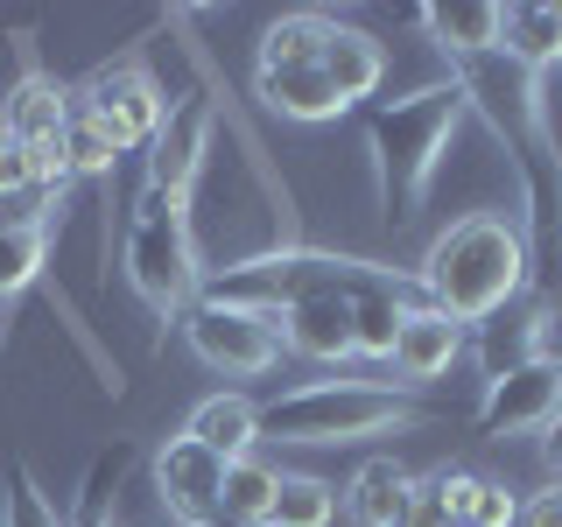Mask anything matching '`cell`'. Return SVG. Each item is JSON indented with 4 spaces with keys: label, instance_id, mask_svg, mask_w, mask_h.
Wrapping results in <instances>:
<instances>
[{
    "label": "cell",
    "instance_id": "obj_1",
    "mask_svg": "<svg viewBox=\"0 0 562 527\" xmlns=\"http://www.w3.org/2000/svg\"><path fill=\"white\" fill-rule=\"evenodd\" d=\"M359 295H401V303H422L415 274L380 268V260H351V254H316V246H268V254H254V260H233V268L204 274L198 303L281 316L295 303H359Z\"/></svg>",
    "mask_w": 562,
    "mask_h": 527
},
{
    "label": "cell",
    "instance_id": "obj_2",
    "mask_svg": "<svg viewBox=\"0 0 562 527\" xmlns=\"http://www.w3.org/2000/svg\"><path fill=\"white\" fill-rule=\"evenodd\" d=\"M527 274H535V260H527L520 225L499 218V211H471V218H457L429 239V254L415 268V289L450 324H485V316H499L527 289Z\"/></svg>",
    "mask_w": 562,
    "mask_h": 527
},
{
    "label": "cell",
    "instance_id": "obj_3",
    "mask_svg": "<svg viewBox=\"0 0 562 527\" xmlns=\"http://www.w3.org/2000/svg\"><path fill=\"white\" fill-rule=\"evenodd\" d=\"M457 120H464V92H457V85H422V92L380 105V113L366 120L373 183H380V204H386V218H394V225L415 218V204L429 198Z\"/></svg>",
    "mask_w": 562,
    "mask_h": 527
},
{
    "label": "cell",
    "instance_id": "obj_4",
    "mask_svg": "<svg viewBox=\"0 0 562 527\" xmlns=\"http://www.w3.org/2000/svg\"><path fill=\"white\" fill-rule=\"evenodd\" d=\"M415 422H422V408L401 401L394 386L310 380L260 408V436H274V444H366V436H394V429H415Z\"/></svg>",
    "mask_w": 562,
    "mask_h": 527
},
{
    "label": "cell",
    "instance_id": "obj_5",
    "mask_svg": "<svg viewBox=\"0 0 562 527\" xmlns=\"http://www.w3.org/2000/svg\"><path fill=\"white\" fill-rule=\"evenodd\" d=\"M190 198H162V190L140 183V198L127 211V239H120V260H127V281L134 295L148 303L155 316H183L204 289V268H198V239H190V218H183Z\"/></svg>",
    "mask_w": 562,
    "mask_h": 527
},
{
    "label": "cell",
    "instance_id": "obj_6",
    "mask_svg": "<svg viewBox=\"0 0 562 527\" xmlns=\"http://www.w3.org/2000/svg\"><path fill=\"white\" fill-rule=\"evenodd\" d=\"M78 113H92L105 134L120 141V155H134V148H148L155 127H162V113H169V92H162V78H155L148 64H134V57H120V64H99L92 78L78 85Z\"/></svg>",
    "mask_w": 562,
    "mask_h": 527
},
{
    "label": "cell",
    "instance_id": "obj_7",
    "mask_svg": "<svg viewBox=\"0 0 562 527\" xmlns=\"http://www.w3.org/2000/svg\"><path fill=\"white\" fill-rule=\"evenodd\" d=\"M176 324H183V345L198 351L211 373H225V380H260V373H274V366H281L274 316L218 310V303H190Z\"/></svg>",
    "mask_w": 562,
    "mask_h": 527
},
{
    "label": "cell",
    "instance_id": "obj_8",
    "mask_svg": "<svg viewBox=\"0 0 562 527\" xmlns=\"http://www.w3.org/2000/svg\"><path fill=\"white\" fill-rule=\"evenodd\" d=\"M562 408V359L541 351V359L514 366V373L485 380V401H479V436L485 444H506V436H527V429H549V415Z\"/></svg>",
    "mask_w": 562,
    "mask_h": 527
},
{
    "label": "cell",
    "instance_id": "obj_9",
    "mask_svg": "<svg viewBox=\"0 0 562 527\" xmlns=\"http://www.w3.org/2000/svg\"><path fill=\"white\" fill-rule=\"evenodd\" d=\"M218 485H225V457H211L190 436H169L155 450V492H162V514L176 527H211L218 520Z\"/></svg>",
    "mask_w": 562,
    "mask_h": 527
},
{
    "label": "cell",
    "instance_id": "obj_10",
    "mask_svg": "<svg viewBox=\"0 0 562 527\" xmlns=\"http://www.w3.org/2000/svg\"><path fill=\"white\" fill-rule=\"evenodd\" d=\"M140 155H148V190L190 198V183H198V169L211 155V105L204 99H169L162 127H155V141Z\"/></svg>",
    "mask_w": 562,
    "mask_h": 527
},
{
    "label": "cell",
    "instance_id": "obj_11",
    "mask_svg": "<svg viewBox=\"0 0 562 527\" xmlns=\"http://www.w3.org/2000/svg\"><path fill=\"white\" fill-rule=\"evenodd\" d=\"M70 99L57 78H49V70H22V78H14V92L0 99V134H14L22 141V148H49V141H64V127H70Z\"/></svg>",
    "mask_w": 562,
    "mask_h": 527
},
{
    "label": "cell",
    "instance_id": "obj_12",
    "mask_svg": "<svg viewBox=\"0 0 562 527\" xmlns=\"http://www.w3.org/2000/svg\"><path fill=\"white\" fill-rule=\"evenodd\" d=\"M457 359H464V324H450L443 310L415 303L408 316H401V330H394V359H386V366L422 386V380H443Z\"/></svg>",
    "mask_w": 562,
    "mask_h": 527
},
{
    "label": "cell",
    "instance_id": "obj_13",
    "mask_svg": "<svg viewBox=\"0 0 562 527\" xmlns=\"http://www.w3.org/2000/svg\"><path fill=\"white\" fill-rule=\"evenodd\" d=\"M274 338H281V351H295V359H310V366L359 359V351H351V303H295V310L274 316Z\"/></svg>",
    "mask_w": 562,
    "mask_h": 527
},
{
    "label": "cell",
    "instance_id": "obj_14",
    "mask_svg": "<svg viewBox=\"0 0 562 527\" xmlns=\"http://www.w3.org/2000/svg\"><path fill=\"white\" fill-rule=\"evenodd\" d=\"M254 92H260V105H268V113H281V120H303V127H324V120H338V113H345L338 85H330L316 64L254 70Z\"/></svg>",
    "mask_w": 562,
    "mask_h": 527
},
{
    "label": "cell",
    "instance_id": "obj_15",
    "mask_svg": "<svg viewBox=\"0 0 562 527\" xmlns=\"http://www.w3.org/2000/svg\"><path fill=\"white\" fill-rule=\"evenodd\" d=\"M422 29L436 35V49L450 57V70L499 57V35H506V8H485V0H457V8H422Z\"/></svg>",
    "mask_w": 562,
    "mask_h": 527
},
{
    "label": "cell",
    "instance_id": "obj_16",
    "mask_svg": "<svg viewBox=\"0 0 562 527\" xmlns=\"http://www.w3.org/2000/svg\"><path fill=\"white\" fill-rule=\"evenodd\" d=\"M316 70L338 85L345 105H351V99H373L380 85H386V43H380V35H366V29H351V22H330Z\"/></svg>",
    "mask_w": 562,
    "mask_h": 527
},
{
    "label": "cell",
    "instance_id": "obj_17",
    "mask_svg": "<svg viewBox=\"0 0 562 527\" xmlns=\"http://www.w3.org/2000/svg\"><path fill=\"white\" fill-rule=\"evenodd\" d=\"M183 436L190 444H204L211 457H254V444H260V401H246V394H204L198 408H190V422H183Z\"/></svg>",
    "mask_w": 562,
    "mask_h": 527
},
{
    "label": "cell",
    "instance_id": "obj_18",
    "mask_svg": "<svg viewBox=\"0 0 562 527\" xmlns=\"http://www.w3.org/2000/svg\"><path fill=\"white\" fill-rule=\"evenodd\" d=\"M541 324H549V303H535V310L506 303L499 316H485L479 324V373L499 380V373H514V366L541 359Z\"/></svg>",
    "mask_w": 562,
    "mask_h": 527
},
{
    "label": "cell",
    "instance_id": "obj_19",
    "mask_svg": "<svg viewBox=\"0 0 562 527\" xmlns=\"http://www.w3.org/2000/svg\"><path fill=\"white\" fill-rule=\"evenodd\" d=\"M408 471L394 464V457H366L359 471H351L345 485V514L359 527H401V514H408Z\"/></svg>",
    "mask_w": 562,
    "mask_h": 527
},
{
    "label": "cell",
    "instance_id": "obj_20",
    "mask_svg": "<svg viewBox=\"0 0 562 527\" xmlns=\"http://www.w3.org/2000/svg\"><path fill=\"white\" fill-rule=\"evenodd\" d=\"M499 57L520 64L527 78H541L549 64H562V8H506Z\"/></svg>",
    "mask_w": 562,
    "mask_h": 527
},
{
    "label": "cell",
    "instance_id": "obj_21",
    "mask_svg": "<svg viewBox=\"0 0 562 527\" xmlns=\"http://www.w3.org/2000/svg\"><path fill=\"white\" fill-rule=\"evenodd\" d=\"M274 464H260V457H233L225 464V485H218V520L225 527H260L268 520V500H274Z\"/></svg>",
    "mask_w": 562,
    "mask_h": 527
},
{
    "label": "cell",
    "instance_id": "obj_22",
    "mask_svg": "<svg viewBox=\"0 0 562 527\" xmlns=\"http://www.w3.org/2000/svg\"><path fill=\"white\" fill-rule=\"evenodd\" d=\"M330 514H338V485L310 479V471H281L260 527H330Z\"/></svg>",
    "mask_w": 562,
    "mask_h": 527
},
{
    "label": "cell",
    "instance_id": "obj_23",
    "mask_svg": "<svg viewBox=\"0 0 562 527\" xmlns=\"http://www.w3.org/2000/svg\"><path fill=\"white\" fill-rule=\"evenodd\" d=\"M43 254H49V225L43 218H8L0 225V310L43 274Z\"/></svg>",
    "mask_w": 562,
    "mask_h": 527
},
{
    "label": "cell",
    "instance_id": "obj_24",
    "mask_svg": "<svg viewBox=\"0 0 562 527\" xmlns=\"http://www.w3.org/2000/svg\"><path fill=\"white\" fill-rule=\"evenodd\" d=\"M324 35H330V14H281L260 35V70H281V64H316L324 57Z\"/></svg>",
    "mask_w": 562,
    "mask_h": 527
},
{
    "label": "cell",
    "instance_id": "obj_25",
    "mask_svg": "<svg viewBox=\"0 0 562 527\" xmlns=\"http://www.w3.org/2000/svg\"><path fill=\"white\" fill-rule=\"evenodd\" d=\"M408 310L415 303H401V295H359L351 303V351L359 359H394V330Z\"/></svg>",
    "mask_w": 562,
    "mask_h": 527
},
{
    "label": "cell",
    "instance_id": "obj_26",
    "mask_svg": "<svg viewBox=\"0 0 562 527\" xmlns=\"http://www.w3.org/2000/svg\"><path fill=\"white\" fill-rule=\"evenodd\" d=\"M64 162H70V176H113L120 169V141L99 127L92 113H78V105H70V127H64Z\"/></svg>",
    "mask_w": 562,
    "mask_h": 527
},
{
    "label": "cell",
    "instance_id": "obj_27",
    "mask_svg": "<svg viewBox=\"0 0 562 527\" xmlns=\"http://www.w3.org/2000/svg\"><path fill=\"white\" fill-rule=\"evenodd\" d=\"M0 527H64V520H57V506L43 500V485H35L22 464L8 471V506H0Z\"/></svg>",
    "mask_w": 562,
    "mask_h": 527
},
{
    "label": "cell",
    "instance_id": "obj_28",
    "mask_svg": "<svg viewBox=\"0 0 562 527\" xmlns=\"http://www.w3.org/2000/svg\"><path fill=\"white\" fill-rule=\"evenodd\" d=\"M514 520H520V492L506 479H479V485H471L464 527H514Z\"/></svg>",
    "mask_w": 562,
    "mask_h": 527
},
{
    "label": "cell",
    "instance_id": "obj_29",
    "mask_svg": "<svg viewBox=\"0 0 562 527\" xmlns=\"http://www.w3.org/2000/svg\"><path fill=\"white\" fill-rule=\"evenodd\" d=\"M120 471H127V444H113L105 457H92V471H85V492H78V527H99V506H105V492L120 485Z\"/></svg>",
    "mask_w": 562,
    "mask_h": 527
},
{
    "label": "cell",
    "instance_id": "obj_30",
    "mask_svg": "<svg viewBox=\"0 0 562 527\" xmlns=\"http://www.w3.org/2000/svg\"><path fill=\"white\" fill-rule=\"evenodd\" d=\"M401 527H457V514H450V500H443V479H415L408 485V514H401Z\"/></svg>",
    "mask_w": 562,
    "mask_h": 527
},
{
    "label": "cell",
    "instance_id": "obj_31",
    "mask_svg": "<svg viewBox=\"0 0 562 527\" xmlns=\"http://www.w3.org/2000/svg\"><path fill=\"white\" fill-rule=\"evenodd\" d=\"M35 190V162H29V148L14 134H0V204L8 198H29Z\"/></svg>",
    "mask_w": 562,
    "mask_h": 527
},
{
    "label": "cell",
    "instance_id": "obj_32",
    "mask_svg": "<svg viewBox=\"0 0 562 527\" xmlns=\"http://www.w3.org/2000/svg\"><path fill=\"white\" fill-rule=\"evenodd\" d=\"M514 527H562V479H549L541 492H527Z\"/></svg>",
    "mask_w": 562,
    "mask_h": 527
},
{
    "label": "cell",
    "instance_id": "obj_33",
    "mask_svg": "<svg viewBox=\"0 0 562 527\" xmlns=\"http://www.w3.org/2000/svg\"><path fill=\"white\" fill-rule=\"evenodd\" d=\"M541 457H549V471L562 479V408L549 415V429H541Z\"/></svg>",
    "mask_w": 562,
    "mask_h": 527
},
{
    "label": "cell",
    "instance_id": "obj_34",
    "mask_svg": "<svg viewBox=\"0 0 562 527\" xmlns=\"http://www.w3.org/2000/svg\"><path fill=\"white\" fill-rule=\"evenodd\" d=\"M211 527H225V520H211Z\"/></svg>",
    "mask_w": 562,
    "mask_h": 527
},
{
    "label": "cell",
    "instance_id": "obj_35",
    "mask_svg": "<svg viewBox=\"0 0 562 527\" xmlns=\"http://www.w3.org/2000/svg\"><path fill=\"white\" fill-rule=\"evenodd\" d=\"M99 527H113V520H99Z\"/></svg>",
    "mask_w": 562,
    "mask_h": 527
},
{
    "label": "cell",
    "instance_id": "obj_36",
    "mask_svg": "<svg viewBox=\"0 0 562 527\" xmlns=\"http://www.w3.org/2000/svg\"><path fill=\"white\" fill-rule=\"evenodd\" d=\"M0 225H8V218H0Z\"/></svg>",
    "mask_w": 562,
    "mask_h": 527
},
{
    "label": "cell",
    "instance_id": "obj_37",
    "mask_svg": "<svg viewBox=\"0 0 562 527\" xmlns=\"http://www.w3.org/2000/svg\"><path fill=\"white\" fill-rule=\"evenodd\" d=\"M457 527H464V520H457Z\"/></svg>",
    "mask_w": 562,
    "mask_h": 527
}]
</instances>
